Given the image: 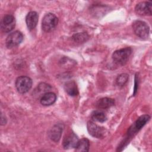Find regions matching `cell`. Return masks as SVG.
Wrapping results in <instances>:
<instances>
[{
	"label": "cell",
	"mask_w": 152,
	"mask_h": 152,
	"mask_svg": "<svg viewBox=\"0 0 152 152\" xmlns=\"http://www.w3.org/2000/svg\"><path fill=\"white\" fill-rule=\"evenodd\" d=\"M63 131V126L61 124L55 125L49 132V138L55 142H58L60 140Z\"/></svg>",
	"instance_id": "8fae6325"
},
{
	"label": "cell",
	"mask_w": 152,
	"mask_h": 152,
	"mask_svg": "<svg viewBox=\"0 0 152 152\" xmlns=\"http://www.w3.org/2000/svg\"><path fill=\"white\" fill-rule=\"evenodd\" d=\"M66 92L71 96H76L78 94V90L77 84L74 81L66 83L64 86Z\"/></svg>",
	"instance_id": "9a60e30c"
},
{
	"label": "cell",
	"mask_w": 152,
	"mask_h": 152,
	"mask_svg": "<svg viewBox=\"0 0 152 152\" xmlns=\"http://www.w3.org/2000/svg\"><path fill=\"white\" fill-rule=\"evenodd\" d=\"M88 37L86 32H81L74 34L72 36V39L75 42L81 43L86 42L88 39Z\"/></svg>",
	"instance_id": "ac0fdd59"
},
{
	"label": "cell",
	"mask_w": 152,
	"mask_h": 152,
	"mask_svg": "<svg viewBox=\"0 0 152 152\" xmlns=\"http://www.w3.org/2000/svg\"><path fill=\"white\" fill-rule=\"evenodd\" d=\"M137 81H138V80H137V77H136V78H135V87H134V95L135 94L136 91H137V89H138Z\"/></svg>",
	"instance_id": "44dd1931"
},
{
	"label": "cell",
	"mask_w": 152,
	"mask_h": 152,
	"mask_svg": "<svg viewBox=\"0 0 152 152\" xmlns=\"http://www.w3.org/2000/svg\"><path fill=\"white\" fill-rule=\"evenodd\" d=\"M132 28L135 34L140 38H147L150 28L146 23L140 20H136L132 24Z\"/></svg>",
	"instance_id": "3957f363"
},
{
	"label": "cell",
	"mask_w": 152,
	"mask_h": 152,
	"mask_svg": "<svg viewBox=\"0 0 152 152\" xmlns=\"http://www.w3.org/2000/svg\"><path fill=\"white\" fill-rule=\"evenodd\" d=\"M38 14L35 11H30L27 14L26 17V22L29 30H33L36 27L38 22Z\"/></svg>",
	"instance_id": "7c38bea8"
},
{
	"label": "cell",
	"mask_w": 152,
	"mask_h": 152,
	"mask_svg": "<svg viewBox=\"0 0 152 152\" xmlns=\"http://www.w3.org/2000/svg\"><path fill=\"white\" fill-rule=\"evenodd\" d=\"M87 128L89 134L94 137L100 138L103 137L104 134V129L93 121H88L87 124Z\"/></svg>",
	"instance_id": "ba28073f"
},
{
	"label": "cell",
	"mask_w": 152,
	"mask_h": 152,
	"mask_svg": "<svg viewBox=\"0 0 152 152\" xmlns=\"http://www.w3.org/2000/svg\"><path fill=\"white\" fill-rule=\"evenodd\" d=\"M15 26V19L14 17L11 14L5 15L1 23V28L3 32L9 33L12 31Z\"/></svg>",
	"instance_id": "8992f818"
},
{
	"label": "cell",
	"mask_w": 152,
	"mask_h": 152,
	"mask_svg": "<svg viewBox=\"0 0 152 152\" xmlns=\"http://www.w3.org/2000/svg\"><path fill=\"white\" fill-rule=\"evenodd\" d=\"M32 86L31 79L27 76H20L15 81V87L17 91L21 94L28 91Z\"/></svg>",
	"instance_id": "277c9868"
},
{
	"label": "cell",
	"mask_w": 152,
	"mask_h": 152,
	"mask_svg": "<svg viewBox=\"0 0 152 152\" xmlns=\"http://www.w3.org/2000/svg\"><path fill=\"white\" fill-rule=\"evenodd\" d=\"M128 80V75L127 74H121L118 76L116 80V83L119 86H124Z\"/></svg>",
	"instance_id": "d6986e66"
},
{
	"label": "cell",
	"mask_w": 152,
	"mask_h": 152,
	"mask_svg": "<svg viewBox=\"0 0 152 152\" xmlns=\"http://www.w3.org/2000/svg\"><path fill=\"white\" fill-rule=\"evenodd\" d=\"M150 117L148 115H144L140 116L134 123V124L129 128L128 131V135L129 136L133 135L134 134L136 133L140 129L143 127L145 124L150 120Z\"/></svg>",
	"instance_id": "52a82bcc"
},
{
	"label": "cell",
	"mask_w": 152,
	"mask_h": 152,
	"mask_svg": "<svg viewBox=\"0 0 152 152\" xmlns=\"http://www.w3.org/2000/svg\"><path fill=\"white\" fill-rule=\"evenodd\" d=\"M23 40V35L19 31H15L10 33L7 37L5 43L8 48H12L19 45Z\"/></svg>",
	"instance_id": "5b68a950"
},
{
	"label": "cell",
	"mask_w": 152,
	"mask_h": 152,
	"mask_svg": "<svg viewBox=\"0 0 152 152\" xmlns=\"http://www.w3.org/2000/svg\"><path fill=\"white\" fill-rule=\"evenodd\" d=\"M51 88L50 86L46 83H41L37 86V90H38V93H42L43 92L44 94L49 92L48 91Z\"/></svg>",
	"instance_id": "ffe728a7"
},
{
	"label": "cell",
	"mask_w": 152,
	"mask_h": 152,
	"mask_svg": "<svg viewBox=\"0 0 152 152\" xmlns=\"http://www.w3.org/2000/svg\"><path fill=\"white\" fill-rule=\"evenodd\" d=\"M79 140L78 137L74 133L71 132L66 135L64 138L62 145L65 149H69L75 148Z\"/></svg>",
	"instance_id": "30bf717a"
},
{
	"label": "cell",
	"mask_w": 152,
	"mask_h": 152,
	"mask_svg": "<svg viewBox=\"0 0 152 152\" xmlns=\"http://www.w3.org/2000/svg\"><path fill=\"white\" fill-rule=\"evenodd\" d=\"M132 53L131 48H125L117 50L112 54L113 62L119 65H125L128 61Z\"/></svg>",
	"instance_id": "6da1fadb"
},
{
	"label": "cell",
	"mask_w": 152,
	"mask_h": 152,
	"mask_svg": "<svg viewBox=\"0 0 152 152\" xmlns=\"http://www.w3.org/2000/svg\"><path fill=\"white\" fill-rule=\"evenodd\" d=\"M58 23V17L53 13H48L43 18L42 27L45 31L49 32L55 29Z\"/></svg>",
	"instance_id": "7a4b0ae2"
},
{
	"label": "cell",
	"mask_w": 152,
	"mask_h": 152,
	"mask_svg": "<svg viewBox=\"0 0 152 152\" xmlns=\"http://www.w3.org/2000/svg\"><path fill=\"white\" fill-rule=\"evenodd\" d=\"M115 101L113 99L109 97H103L97 100L95 104L96 107L102 109H106L113 106Z\"/></svg>",
	"instance_id": "5bb4252c"
},
{
	"label": "cell",
	"mask_w": 152,
	"mask_h": 152,
	"mask_svg": "<svg viewBox=\"0 0 152 152\" xmlns=\"http://www.w3.org/2000/svg\"><path fill=\"white\" fill-rule=\"evenodd\" d=\"M91 117L93 120L99 122H104L107 119L106 115L103 112L100 110H95L93 112Z\"/></svg>",
	"instance_id": "e0dca14e"
},
{
	"label": "cell",
	"mask_w": 152,
	"mask_h": 152,
	"mask_svg": "<svg viewBox=\"0 0 152 152\" xmlns=\"http://www.w3.org/2000/svg\"><path fill=\"white\" fill-rule=\"evenodd\" d=\"M56 100V96L53 92H47L41 96L40 103L43 106H50L53 104Z\"/></svg>",
	"instance_id": "4fadbf2b"
},
{
	"label": "cell",
	"mask_w": 152,
	"mask_h": 152,
	"mask_svg": "<svg viewBox=\"0 0 152 152\" xmlns=\"http://www.w3.org/2000/svg\"><path fill=\"white\" fill-rule=\"evenodd\" d=\"M151 2H141L135 6V12L140 15H151Z\"/></svg>",
	"instance_id": "9c48e42d"
},
{
	"label": "cell",
	"mask_w": 152,
	"mask_h": 152,
	"mask_svg": "<svg viewBox=\"0 0 152 152\" xmlns=\"http://www.w3.org/2000/svg\"><path fill=\"white\" fill-rule=\"evenodd\" d=\"M90 142L87 138H83L78 141L76 147H75L77 151L87 152L89 150Z\"/></svg>",
	"instance_id": "2e32d148"
}]
</instances>
